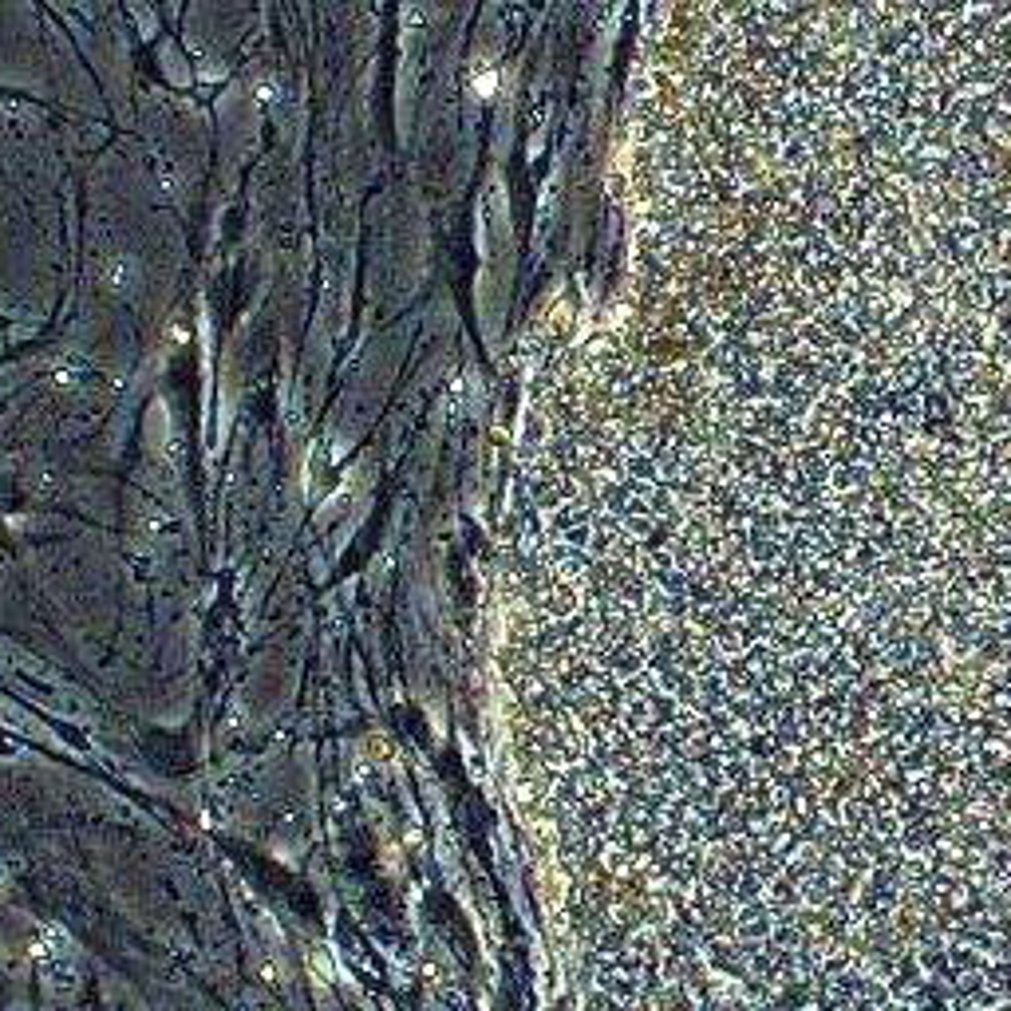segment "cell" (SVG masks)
Returning a JSON list of instances; mask_svg holds the SVG:
<instances>
[{"instance_id":"obj_1","label":"cell","mask_w":1011,"mask_h":1011,"mask_svg":"<svg viewBox=\"0 0 1011 1011\" xmlns=\"http://www.w3.org/2000/svg\"><path fill=\"white\" fill-rule=\"evenodd\" d=\"M103 277H107V289H131V281H135V269L123 261V257H111L107 265H103Z\"/></svg>"}]
</instances>
